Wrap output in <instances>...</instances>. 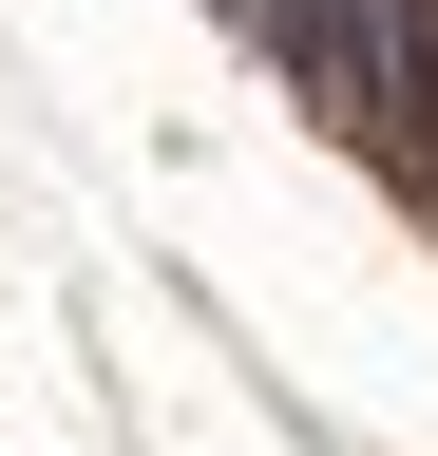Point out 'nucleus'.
Returning <instances> with one entry per match:
<instances>
[{"mask_svg":"<svg viewBox=\"0 0 438 456\" xmlns=\"http://www.w3.org/2000/svg\"><path fill=\"white\" fill-rule=\"evenodd\" d=\"M229 20L286 57V95L305 114H343V134H381V38H362V0H229Z\"/></svg>","mask_w":438,"mask_h":456,"instance_id":"nucleus-1","label":"nucleus"}]
</instances>
